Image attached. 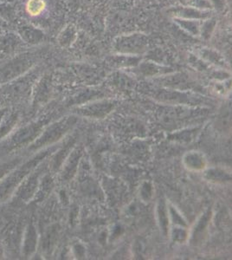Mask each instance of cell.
<instances>
[{"mask_svg":"<svg viewBox=\"0 0 232 260\" xmlns=\"http://www.w3.org/2000/svg\"><path fill=\"white\" fill-rule=\"evenodd\" d=\"M147 39L142 34H134L119 38L115 49L124 53H139L147 48Z\"/></svg>","mask_w":232,"mask_h":260,"instance_id":"1","label":"cell"},{"mask_svg":"<svg viewBox=\"0 0 232 260\" xmlns=\"http://www.w3.org/2000/svg\"><path fill=\"white\" fill-rule=\"evenodd\" d=\"M17 33L24 45H37L44 40V33L31 24H22L18 27Z\"/></svg>","mask_w":232,"mask_h":260,"instance_id":"2","label":"cell"},{"mask_svg":"<svg viewBox=\"0 0 232 260\" xmlns=\"http://www.w3.org/2000/svg\"><path fill=\"white\" fill-rule=\"evenodd\" d=\"M24 45L17 32L6 30L0 35V53H11L21 49Z\"/></svg>","mask_w":232,"mask_h":260,"instance_id":"3","label":"cell"},{"mask_svg":"<svg viewBox=\"0 0 232 260\" xmlns=\"http://www.w3.org/2000/svg\"><path fill=\"white\" fill-rule=\"evenodd\" d=\"M174 14L178 18L183 19H201V18H208L209 12H203L200 10L195 9L193 7H185V8H179L174 12Z\"/></svg>","mask_w":232,"mask_h":260,"instance_id":"4","label":"cell"},{"mask_svg":"<svg viewBox=\"0 0 232 260\" xmlns=\"http://www.w3.org/2000/svg\"><path fill=\"white\" fill-rule=\"evenodd\" d=\"M17 16L14 6L8 1H0V18L6 22H12Z\"/></svg>","mask_w":232,"mask_h":260,"instance_id":"5","label":"cell"},{"mask_svg":"<svg viewBox=\"0 0 232 260\" xmlns=\"http://www.w3.org/2000/svg\"><path fill=\"white\" fill-rule=\"evenodd\" d=\"M179 24L181 25L183 29L187 30L191 35H198L200 33V23L192 19H178Z\"/></svg>","mask_w":232,"mask_h":260,"instance_id":"6","label":"cell"},{"mask_svg":"<svg viewBox=\"0 0 232 260\" xmlns=\"http://www.w3.org/2000/svg\"><path fill=\"white\" fill-rule=\"evenodd\" d=\"M44 9V0H29L27 4V12L29 15L38 16Z\"/></svg>","mask_w":232,"mask_h":260,"instance_id":"7","label":"cell"},{"mask_svg":"<svg viewBox=\"0 0 232 260\" xmlns=\"http://www.w3.org/2000/svg\"><path fill=\"white\" fill-rule=\"evenodd\" d=\"M211 218V213H206L205 215L202 217V219H200L198 224H197V228H195V232H194L193 239L197 240L200 237L202 236L204 231L206 230L207 224H208L209 219Z\"/></svg>","mask_w":232,"mask_h":260,"instance_id":"8","label":"cell"},{"mask_svg":"<svg viewBox=\"0 0 232 260\" xmlns=\"http://www.w3.org/2000/svg\"><path fill=\"white\" fill-rule=\"evenodd\" d=\"M159 223H160V226H161L162 230L164 232V234H167L168 228V218L167 210H165V206L163 201L159 202Z\"/></svg>","mask_w":232,"mask_h":260,"instance_id":"9","label":"cell"},{"mask_svg":"<svg viewBox=\"0 0 232 260\" xmlns=\"http://www.w3.org/2000/svg\"><path fill=\"white\" fill-rule=\"evenodd\" d=\"M189 5L191 7H193L195 9L202 10L209 9L212 8V2L211 0H190Z\"/></svg>","mask_w":232,"mask_h":260,"instance_id":"10","label":"cell"},{"mask_svg":"<svg viewBox=\"0 0 232 260\" xmlns=\"http://www.w3.org/2000/svg\"><path fill=\"white\" fill-rule=\"evenodd\" d=\"M206 176H207L208 179H211V180H229V178H230L229 175L225 174V173L219 171V170H217V169L209 170V171L206 173Z\"/></svg>","mask_w":232,"mask_h":260,"instance_id":"11","label":"cell"},{"mask_svg":"<svg viewBox=\"0 0 232 260\" xmlns=\"http://www.w3.org/2000/svg\"><path fill=\"white\" fill-rule=\"evenodd\" d=\"M185 161L187 163V165L190 166V168H193V169H200L203 165L202 159L197 154H189L186 157Z\"/></svg>","mask_w":232,"mask_h":260,"instance_id":"12","label":"cell"},{"mask_svg":"<svg viewBox=\"0 0 232 260\" xmlns=\"http://www.w3.org/2000/svg\"><path fill=\"white\" fill-rule=\"evenodd\" d=\"M186 234L184 230H176L174 232V238L175 240H185Z\"/></svg>","mask_w":232,"mask_h":260,"instance_id":"13","label":"cell"},{"mask_svg":"<svg viewBox=\"0 0 232 260\" xmlns=\"http://www.w3.org/2000/svg\"><path fill=\"white\" fill-rule=\"evenodd\" d=\"M7 22L0 18V35L7 30Z\"/></svg>","mask_w":232,"mask_h":260,"instance_id":"14","label":"cell"},{"mask_svg":"<svg viewBox=\"0 0 232 260\" xmlns=\"http://www.w3.org/2000/svg\"><path fill=\"white\" fill-rule=\"evenodd\" d=\"M0 1H8V0H0Z\"/></svg>","mask_w":232,"mask_h":260,"instance_id":"15","label":"cell"}]
</instances>
